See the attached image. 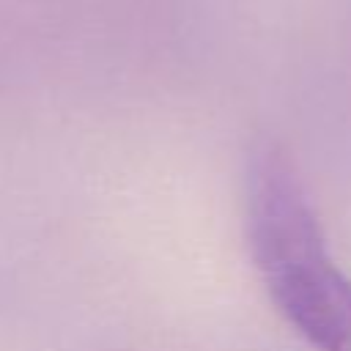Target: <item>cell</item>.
Masks as SVG:
<instances>
[{
    "label": "cell",
    "instance_id": "cell-1",
    "mask_svg": "<svg viewBox=\"0 0 351 351\" xmlns=\"http://www.w3.org/2000/svg\"><path fill=\"white\" fill-rule=\"evenodd\" d=\"M247 236L280 315L315 351H351V280L337 269L304 184L277 143L247 162Z\"/></svg>",
    "mask_w": 351,
    "mask_h": 351
}]
</instances>
